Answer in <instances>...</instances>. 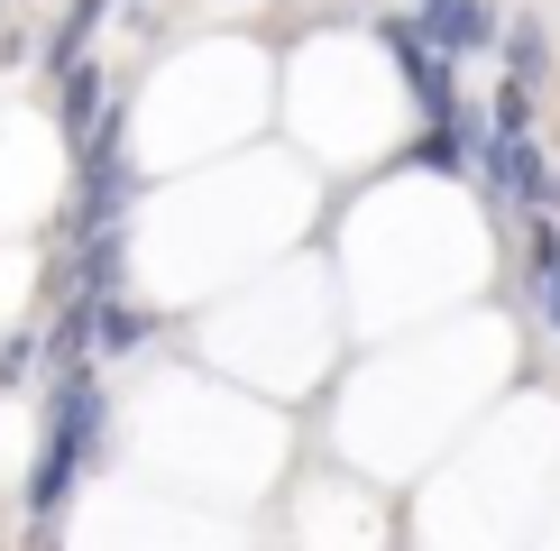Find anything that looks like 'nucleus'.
<instances>
[{
  "label": "nucleus",
  "instance_id": "20e7f679",
  "mask_svg": "<svg viewBox=\"0 0 560 551\" xmlns=\"http://www.w3.org/2000/svg\"><path fill=\"white\" fill-rule=\"evenodd\" d=\"M423 46L432 56H478V46H497V19L478 0H423Z\"/></svg>",
  "mask_w": 560,
  "mask_h": 551
},
{
  "label": "nucleus",
  "instance_id": "1a4fd4ad",
  "mask_svg": "<svg viewBox=\"0 0 560 551\" xmlns=\"http://www.w3.org/2000/svg\"><path fill=\"white\" fill-rule=\"evenodd\" d=\"M505 65H515V92H533V83H542V28H515V37H505Z\"/></svg>",
  "mask_w": 560,
  "mask_h": 551
},
{
  "label": "nucleus",
  "instance_id": "423d86ee",
  "mask_svg": "<svg viewBox=\"0 0 560 551\" xmlns=\"http://www.w3.org/2000/svg\"><path fill=\"white\" fill-rule=\"evenodd\" d=\"M102 19H110V0H74V10H65V28L46 37V65H56V74H74V65H83V37L102 28Z\"/></svg>",
  "mask_w": 560,
  "mask_h": 551
},
{
  "label": "nucleus",
  "instance_id": "6e6552de",
  "mask_svg": "<svg viewBox=\"0 0 560 551\" xmlns=\"http://www.w3.org/2000/svg\"><path fill=\"white\" fill-rule=\"evenodd\" d=\"M92 340H102V350H138V340H148V313L120 304V294H102V304H92Z\"/></svg>",
  "mask_w": 560,
  "mask_h": 551
},
{
  "label": "nucleus",
  "instance_id": "39448f33",
  "mask_svg": "<svg viewBox=\"0 0 560 551\" xmlns=\"http://www.w3.org/2000/svg\"><path fill=\"white\" fill-rule=\"evenodd\" d=\"M524 285H533V313L560 331V230L533 212V248H524Z\"/></svg>",
  "mask_w": 560,
  "mask_h": 551
},
{
  "label": "nucleus",
  "instance_id": "0eeeda50",
  "mask_svg": "<svg viewBox=\"0 0 560 551\" xmlns=\"http://www.w3.org/2000/svg\"><path fill=\"white\" fill-rule=\"evenodd\" d=\"M102 92H110V83L92 74V65H74V74H65V129H74V138H92V129H102V110H110Z\"/></svg>",
  "mask_w": 560,
  "mask_h": 551
},
{
  "label": "nucleus",
  "instance_id": "7ed1b4c3",
  "mask_svg": "<svg viewBox=\"0 0 560 551\" xmlns=\"http://www.w3.org/2000/svg\"><path fill=\"white\" fill-rule=\"evenodd\" d=\"M386 46H395V65L413 74V102H423V120L432 129H451L459 110H451V56H432L423 28H405V19H386Z\"/></svg>",
  "mask_w": 560,
  "mask_h": 551
},
{
  "label": "nucleus",
  "instance_id": "f03ea898",
  "mask_svg": "<svg viewBox=\"0 0 560 551\" xmlns=\"http://www.w3.org/2000/svg\"><path fill=\"white\" fill-rule=\"evenodd\" d=\"M487 184H497L505 202H533L542 221L560 212V175L542 166V148H533L524 129H497V138H487Z\"/></svg>",
  "mask_w": 560,
  "mask_h": 551
},
{
  "label": "nucleus",
  "instance_id": "f257e3e1",
  "mask_svg": "<svg viewBox=\"0 0 560 551\" xmlns=\"http://www.w3.org/2000/svg\"><path fill=\"white\" fill-rule=\"evenodd\" d=\"M102 450V386L92 367H65L56 377V405H46V442H37V469H28V515L56 524V505L74 496V478L92 469Z\"/></svg>",
  "mask_w": 560,
  "mask_h": 551
},
{
  "label": "nucleus",
  "instance_id": "9d476101",
  "mask_svg": "<svg viewBox=\"0 0 560 551\" xmlns=\"http://www.w3.org/2000/svg\"><path fill=\"white\" fill-rule=\"evenodd\" d=\"M37 367V340H10V350H0V386H19Z\"/></svg>",
  "mask_w": 560,
  "mask_h": 551
}]
</instances>
